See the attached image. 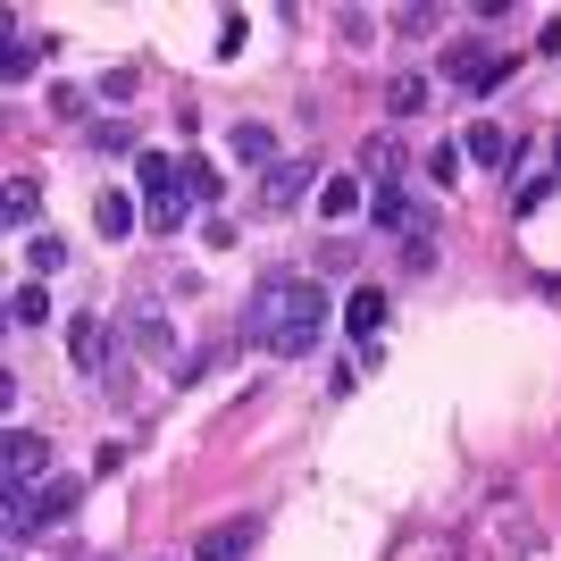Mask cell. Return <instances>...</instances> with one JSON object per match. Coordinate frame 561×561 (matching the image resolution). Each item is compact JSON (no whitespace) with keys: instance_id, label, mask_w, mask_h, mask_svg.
<instances>
[{"instance_id":"cell-9","label":"cell","mask_w":561,"mask_h":561,"mask_svg":"<svg viewBox=\"0 0 561 561\" xmlns=\"http://www.w3.org/2000/svg\"><path fill=\"white\" fill-rule=\"evenodd\" d=\"M252 537H260V519H218L210 537L193 545V561H243V553H252Z\"/></svg>"},{"instance_id":"cell-8","label":"cell","mask_w":561,"mask_h":561,"mask_svg":"<svg viewBox=\"0 0 561 561\" xmlns=\"http://www.w3.org/2000/svg\"><path fill=\"white\" fill-rule=\"evenodd\" d=\"M110 352H117V328L101 319V310H76V319H68V360L101 377V360H110Z\"/></svg>"},{"instance_id":"cell-21","label":"cell","mask_w":561,"mask_h":561,"mask_svg":"<svg viewBox=\"0 0 561 561\" xmlns=\"http://www.w3.org/2000/svg\"><path fill=\"white\" fill-rule=\"evenodd\" d=\"M34 210H43V193L18 176V185H9V234H25V218H34Z\"/></svg>"},{"instance_id":"cell-18","label":"cell","mask_w":561,"mask_h":561,"mask_svg":"<svg viewBox=\"0 0 561 561\" xmlns=\"http://www.w3.org/2000/svg\"><path fill=\"white\" fill-rule=\"evenodd\" d=\"M25 260H34V277H50V268H68V243L59 234H25Z\"/></svg>"},{"instance_id":"cell-24","label":"cell","mask_w":561,"mask_h":561,"mask_svg":"<svg viewBox=\"0 0 561 561\" xmlns=\"http://www.w3.org/2000/svg\"><path fill=\"white\" fill-rule=\"evenodd\" d=\"M93 151H135V126H117V117L93 126ZM135 160H142V151H135Z\"/></svg>"},{"instance_id":"cell-20","label":"cell","mask_w":561,"mask_h":561,"mask_svg":"<svg viewBox=\"0 0 561 561\" xmlns=\"http://www.w3.org/2000/svg\"><path fill=\"white\" fill-rule=\"evenodd\" d=\"M461 160H469V151H461V142H436V151H427V176H436V185H453V176H461Z\"/></svg>"},{"instance_id":"cell-5","label":"cell","mask_w":561,"mask_h":561,"mask_svg":"<svg viewBox=\"0 0 561 561\" xmlns=\"http://www.w3.org/2000/svg\"><path fill=\"white\" fill-rule=\"evenodd\" d=\"M319 185L328 176H310V160H277L260 176V210H302V202H319Z\"/></svg>"},{"instance_id":"cell-19","label":"cell","mask_w":561,"mask_h":561,"mask_svg":"<svg viewBox=\"0 0 561 561\" xmlns=\"http://www.w3.org/2000/svg\"><path fill=\"white\" fill-rule=\"evenodd\" d=\"M34 59H43V43H25L18 25H9V59H0V68H9V84H25V76H34Z\"/></svg>"},{"instance_id":"cell-26","label":"cell","mask_w":561,"mask_h":561,"mask_svg":"<svg viewBox=\"0 0 561 561\" xmlns=\"http://www.w3.org/2000/svg\"><path fill=\"white\" fill-rule=\"evenodd\" d=\"M553 168H561V135H553Z\"/></svg>"},{"instance_id":"cell-2","label":"cell","mask_w":561,"mask_h":561,"mask_svg":"<svg viewBox=\"0 0 561 561\" xmlns=\"http://www.w3.org/2000/svg\"><path fill=\"white\" fill-rule=\"evenodd\" d=\"M135 193H142V210H151V227H160V234L185 227V210H193V176H185V160L142 151V160H135Z\"/></svg>"},{"instance_id":"cell-17","label":"cell","mask_w":561,"mask_h":561,"mask_svg":"<svg viewBox=\"0 0 561 561\" xmlns=\"http://www.w3.org/2000/svg\"><path fill=\"white\" fill-rule=\"evenodd\" d=\"M135 344L142 352H176V328H168L160 310H135Z\"/></svg>"},{"instance_id":"cell-23","label":"cell","mask_w":561,"mask_h":561,"mask_svg":"<svg viewBox=\"0 0 561 561\" xmlns=\"http://www.w3.org/2000/svg\"><path fill=\"white\" fill-rule=\"evenodd\" d=\"M185 176H193V202H218V193H227V176H218L210 160H185Z\"/></svg>"},{"instance_id":"cell-22","label":"cell","mask_w":561,"mask_h":561,"mask_svg":"<svg viewBox=\"0 0 561 561\" xmlns=\"http://www.w3.org/2000/svg\"><path fill=\"white\" fill-rule=\"evenodd\" d=\"M243 34H252V18H243V9H227V18H218V59H234V50H243Z\"/></svg>"},{"instance_id":"cell-3","label":"cell","mask_w":561,"mask_h":561,"mask_svg":"<svg viewBox=\"0 0 561 561\" xmlns=\"http://www.w3.org/2000/svg\"><path fill=\"white\" fill-rule=\"evenodd\" d=\"M84 512V486L76 478H43L34 494H9V537H50Z\"/></svg>"},{"instance_id":"cell-14","label":"cell","mask_w":561,"mask_h":561,"mask_svg":"<svg viewBox=\"0 0 561 561\" xmlns=\"http://www.w3.org/2000/svg\"><path fill=\"white\" fill-rule=\"evenodd\" d=\"M360 202H369V185H360V176H328V185H319V218H335V227H344Z\"/></svg>"},{"instance_id":"cell-13","label":"cell","mask_w":561,"mask_h":561,"mask_svg":"<svg viewBox=\"0 0 561 561\" xmlns=\"http://www.w3.org/2000/svg\"><path fill=\"white\" fill-rule=\"evenodd\" d=\"M461 151H469V160H478V168H503V160H512V135H503L494 117H478V126H469V135H461Z\"/></svg>"},{"instance_id":"cell-4","label":"cell","mask_w":561,"mask_h":561,"mask_svg":"<svg viewBox=\"0 0 561 561\" xmlns=\"http://www.w3.org/2000/svg\"><path fill=\"white\" fill-rule=\"evenodd\" d=\"M369 227H377V234H402V243H411V234L436 227V218L411 202V185H402V176H386V185H369Z\"/></svg>"},{"instance_id":"cell-10","label":"cell","mask_w":561,"mask_h":561,"mask_svg":"<svg viewBox=\"0 0 561 561\" xmlns=\"http://www.w3.org/2000/svg\"><path fill=\"white\" fill-rule=\"evenodd\" d=\"M93 234H101V243H126V234H135V193L101 185L93 193Z\"/></svg>"},{"instance_id":"cell-16","label":"cell","mask_w":561,"mask_h":561,"mask_svg":"<svg viewBox=\"0 0 561 561\" xmlns=\"http://www.w3.org/2000/svg\"><path fill=\"white\" fill-rule=\"evenodd\" d=\"M386 110H394V117H420L427 110V76H394V84H386Z\"/></svg>"},{"instance_id":"cell-11","label":"cell","mask_w":561,"mask_h":561,"mask_svg":"<svg viewBox=\"0 0 561 561\" xmlns=\"http://www.w3.org/2000/svg\"><path fill=\"white\" fill-rule=\"evenodd\" d=\"M386 310H394V302H386V294H377V285H352V294H344V328L360 335V344H369V335L386 328Z\"/></svg>"},{"instance_id":"cell-6","label":"cell","mask_w":561,"mask_h":561,"mask_svg":"<svg viewBox=\"0 0 561 561\" xmlns=\"http://www.w3.org/2000/svg\"><path fill=\"white\" fill-rule=\"evenodd\" d=\"M0 469H9V494H34V478L50 469V436H34V427H9Z\"/></svg>"},{"instance_id":"cell-25","label":"cell","mask_w":561,"mask_h":561,"mask_svg":"<svg viewBox=\"0 0 561 561\" xmlns=\"http://www.w3.org/2000/svg\"><path fill=\"white\" fill-rule=\"evenodd\" d=\"M50 117H84V93H76V84H50Z\"/></svg>"},{"instance_id":"cell-7","label":"cell","mask_w":561,"mask_h":561,"mask_svg":"<svg viewBox=\"0 0 561 561\" xmlns=\"http://www.w3.org/2000/svg\"><path fill=\"white\" fill-rule=\"evenodd\" d=\"M445 76H453V84H469V93H494V84L512 76V59H494L486 43H453L445 50Z\"/></svg>"},{"instance_id":"cell-1","label":"cell","mask_w":561,"mask_h":561,"mask_svg":"<svg viewBox=\"0 0 561 561\" xmlns=\"http://www.w3.org/2000/svg\"><path fill=\"white\" fill-rule=\"evenodd\" d=\"M319 335H328V285L319 277H260L252 310H243V344H268L277 360H302V352H319Z\"/></svg>"},{"instance_id":"cell-15","label":"cell","mask_w":561,"mask_h":561,"mask_svg":"<svg viewBox=\"0 0 561 561\" xmlns=\"http://www.w3.org/2000/svg\"><path fill=\"white\" fill-rule=\"evenodd\" d=\"M9 319H18V328H43V319H50V294H43V277H25L18 294H9Z\"/></svg>"},{"instance_id":"cell-12","label":"cell","mask_w":561,"mask_h":561,"mask_svg":"<svg viewBox=\"0 0 561 561\" xmlns=\"http://www.w3.org/2000/svg\"><path fill=\"white\" fill-rule=\"evenodd\" d=\"M227 151H234L243 168H277V135H268L260 117H243V126H234V135H227Z\"/></svg>"}]
</instances>
